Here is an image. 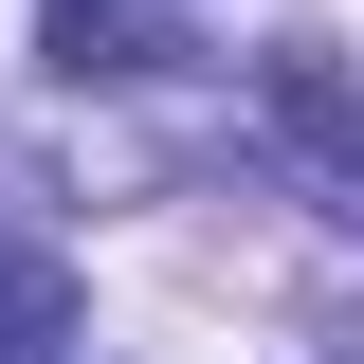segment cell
<instances>
[{"label":"cell","instance_id":"obj_1","mask_svg":"<svg viewBox=\"0 0 364 364\" xmlns=\"http://www.w3.org/2000/svg\"><path fill=\"white\" fill-rule=\"evenodd\" d=\"M255 128L291 146V164H310L328 200H364V91H346V55H328V37H291V55H255Z\"/></svg>","mask_w":364,"mask_h":364},{"label":"cell","instance_id":"obj_2","mask_svg":"<svg viewBox=\"0 0 364 364\" xmlns=\"http://www.w3.org/2000/svg\"><path fill=\"white\" fill-rule=\"evenodd\" d=\"M37 55L73 91H109V73H164V0H37Z\"/></svg>","mask_w":364,"mask_h":364},{"label":"cell","instance_id":"obj_3","mask_svg":"<svg viewBox=\"0 0 364 364\" xmlns=\"http://www.w3.org/2000/svg\"><path fill=\"white\" fill-rule=\"evenodd\" d=\"M55 346H73V273L18 237V255H0V364H55Z\"/></svg>","mask_w":364,"mask_h":364}]
</instances>
